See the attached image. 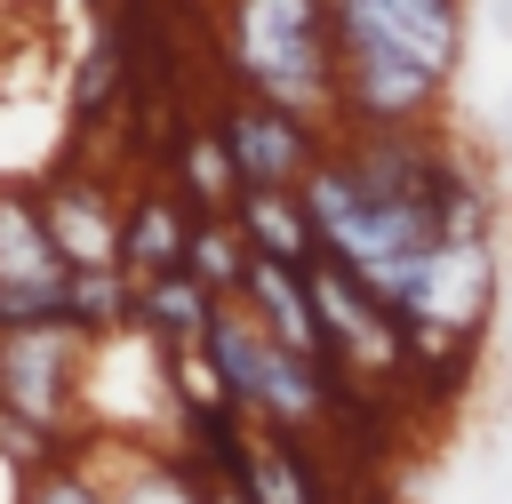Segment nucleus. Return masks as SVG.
Returning <instances> with one entry per match:
<instances>
[{"mask_svg": "<svg viewBox=\"0 0 512 504\" xmlns=\"http://www.w3.org/2000/svg\"><path fill=\"white\" fill-rule=\"evenodd\" d=\"M336 8V136H392V128H448L464 56H472V0H328Z\"/></svg>", "mask_w": 512, "mask_h": 504, "instance_id": "nucleus-1", "label": "nucleus"}, {"mask_svg": "<svg viewBox=\"0 0 512 504\" xmlns=\"http://www.w3.org/2000/svg\"><path fill=\"white\" fill-rule=\"evenodd\" d=\"M448 128H392V136H336L328 160L304 184V208L320 224V248L376 280L384 296L440 248L432 208V160Z\"/></svg>", "mask_w": 512, "mask_h": 504, "instance_id": "nucleus-2", "label": "nucleus"}, {"mask_svg": "<svg viewBox=\"0 0 512 504\" xmlns=\"http://www.w3.org/2000/svg\"><path fill=\"white\" fill-rule=\"evenodd\" d=\"M216 88L272 96L328 120L336 96V8L328 0H200Z\"/></svg>", "mask_w": 512, "mask_h": 504, "instance_id": "nucleus-3", "label": "nucleus"}, {"mask_svg": "<svg viewBox=\"0 0 512 504\" xmlns=\"http://www.w3.org/2000/svg\"><path fill=\"white\" fill-rule=\"evenodd\" d=\"M504 240H440L384 304L400 312L408 352H488L504 320Z\"/></svg>", "mask_w": 512, "mask_h": 504, "instance_id": "nucleus-4", "label": "nucleus"}, {"mask_svg": "<svg viewBox=\"0 0 512 504\" xmlns=\"http://www.w3.org/2000/svg\"><path fill=\"white\" fill-rule=\"evenodd\" d=\"M208 368H216V384L232 392V408L248 416V424H288V432H328V408H336V368H320V360H304V352H288V344H272L256 320H248V304H216V320H208Z\"/></svg>", "mask_w": 512, "mask_h": 504, "instance_id": "nucleus-5", "label": "nucleus"}, {"mask_svg": "<svg viewBox=\"0 0 512 504\" xmlns=\"http://www.w3.org/2000/svg\"><path fill=\"white\" fill-rule=\"evenodd\" d=\"M200 112L224 136V152L240 168V192H304L312 168L336 144V120L296 112V104H272V96H240V88H208Z\"/></svg>", "mask_w": 512, "mask_h": 504, "instance_id": "nucleus-6", "label": "nucleus"}, {"mask_svg": "<svg viewBox=\"0 0 512 504\" xmlns=\"http://www.w3.org/2000/svg\"><path fill=\"white\" fill-rule=\"evenodd\" d=\"M88 336L80 328H24L0 336V416L48 424L88 440Z\"/></svg>", "mask_w": 512, "mask_h": 504, "instance_id": "nucleus-7", "label": "nucleus"}, {"mask_svg": "<svg viewBox=\"0 0 512 504\" xmlns=\"http://www.w3.org/2000/svg\"><path fill=\"white\" fill-rule=\"evenodd\" d=\"M40 184V208H48V232L64 248L72 272H120V200H128V176L104 160V152H56L48 168H32Z\"/></svg>", "mask_w": 512, "mask_h": 504, "instance_id": "nucleus-8", "label": "nucleus"}, {"mask_svg": "<svg viewBox=\"0 0 512 504\" xmlns=\"http://www.w3.org/2000/svg\"><path fill=\"white\" fill-rule=\"evenodd\" d=\"M248 504H344V464L328 456L320 432H288V424H256L240 480Z\"/></svg>", "mask_w": 512, "mask_h": 504, "instance_id": "nucleus-9", "label": "nucleus"}, {"mask_svg": "<svg viewBox=\"0 0 512 504\" xmlns=\"http://www.w3.org/2000/svg\"><path fill=\"white\" fill-rule=\"evenodd\" d=\"M192 232H200V208L160 168L152 176H128V200H120V272L128 280L184 272L192 264Z\"/></svg>", "mask_w": 512, "mask_h": 504, "instance_id": "nucleus-10", "label": "nucleus"}, {"mask_svg": "<svg viewBox=\"0 0 512 504\" xmlns=\"http://www.w3.org/2000/svg\"><path fill=\"white\" fill-rule=\"evenodd\" d=\"M232 304H248V320H256L272 344H288V352H304V360H320V368H328V328H320V296H312V272L256 256Z\"/></svg>", "mask_w": 512, "mask_h": 504, "instance_id": "nucleus-11", "label": "nucleus"}, {"mask_svg": "<svg viewBox=\"0 0 512 504\" xmlns=\"http://www.w3.org/2000/svg\"><path fill=\"white\" fill-rule=\"evenodd\" d=\"M64 248L48 232L40 184L32 176H0V280H64Z\"/></svg>", "mask_w": 512, "mask_h": 504, "instance_id": "nucleus-12", "label": "nucleus"}, {"mask_svg": "<svg viewBox=\"0 0 512 504\" xmlns=\"http://www.w3.org/2000/svg\"><path fill=\"white\" fill-rule=\"evenodd\" d=\"M216 304H224V296H208L192 272L136 280V336H144V344H160V352H200V344H208Z\"/></svg>", "mask_w": 512, "mask_h": 504, "instance_id": "nucleus-13", "label": "nucleus"}, {"mask_svg": "<svg viewBox=\"0 0 512 504\" xmlns=\"http://www.w3.org/2000/svg\"><path fill=\"white\" fill-rule=\"evenodd\" d=\"M232 224H240L248 248L272 256V264L312 272V264L328 256V248H320V224H312V208H304V192H240V200H232Z\"/></svg>", "mask_w": 512, "mask_h": 504, "instance_id": "nucleus-14", "label": "nucleus"}, {"mask_svg": "<svg viewBox=\"0 0 512 504\" xmlns=\"http://www.w3.org/2000/svg\"><path fill=\"white\" fill-rule=\"evenodd\" d=\"M96 456L120 480V504H200V480L176 464L168 440H96Z\"/></svg>", "mask_w": 512, "mask_h": 504, "instance_id": "nucleus-15", "label": "nucleus"}, {"mask_svg": "<svg viewBox=\"0 0 512 504\" xmlns=\"http://www.w3.org/2000/svg\"><path fill=\"white\" fill-rule=\"evenodd\" d=\"M248 264H256V248H248V232L232 224V216H200V232H192V280L208 288V296H240V280H248Z\"/></svg>", "mask_w": 512, "mask_h": 504, "instance_id": "nucleus-16", "label": "nucleus"}, {"mask_svg": "<svg viewBox=\"0 0 512 504\" xmlns=\"http://www.w3.org/2000/svg\"><path fill=\"white\" fill-rule=\"evenodd\" d=\"M24 504H120V480H112V464H104L96 440H88L80 456L40 464V472L24 480Z\"/></svg>", "mask_w": 512, "mask_h": 504, "instance_id": "nucleus-17", "label": "nucleus"}, {"mask_svg": "<svg viewBox=\"0 0 512 504\" xmlns=\"http://www.w3.org/2000/svg\"><path fill=\"white\" fill-rule=\"evenodd\" d=\"M344 504H400V496H392L384 472H352V464H344Z\"/></svg>", "mask_w": 512, "mask_h": 504, "instance_id": "nucleus-18", "label": "nucleus"}, {"mask_svg": "<svg viewBox=\"0 0 512 504\" xmlns=\"http://www.w3.org/2000/svg\"><path fill=\"white\" fill-rule=\"evenodd\" d=\"M488 24H496V32L512 40V0H496V8H488Z\"/></svg>", "mask_w": 512, "mask_h": 504, "instance_id": "nucleus-19", "label": "nucleus"}, {"mask_svg": "<svg viewBox=\"0 0 512 504\" xmlns=\"http://www.w3.org/2000/svg\"><path fill=\"white\" fill-rule=\"evenodd\" d=\"M200 504H248L240 488H200Z\"/></svg>", "mask_w": 512, "mask_h": 504, "instance_id": "nucleus-20", "label": "nucleus"}, {"mask_svg": "<svg viewBox=\"0 0 512 504\" xmlns=\"http://www.w3.org/2000/svg\"><path fill=\"white\" fill-rule=\"evenodd\" d=\"M504 320H512V264H504Z\"/></svg>", "mask_w": 512, "mask_h": 504, "instance_id": "nucleus-21", "label": "nucleus"}]
</instances>
